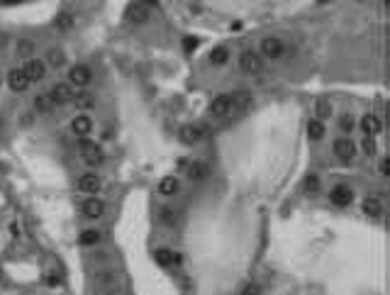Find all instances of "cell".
Masks as SVG:
<instances>
[{
    "mask_svg": "<svg viewBox=\"0 0 390 295\" xmlns=\"http://www.w3.org/2000/svg\"><path fill=\"white\" fill-rule=\"evenodd\" d=\"M78 149H81V156L85 159V164L88 166H98V164H103V149H100V144L98 141H90V139H81L78 141Z\"/></svg>",
    "mask_w": 390,
    "mask_h": 295,
    "instance_id": "6da1fadb",
    "label": "cell"
},
{
    "mask_svg": "<svg viewBox=\"0 0 390 295\" xmlns=\"http://www.w3.org/2000/svg\"><path fill=\"white\" fill-rule=\"evenodd\" d=\"M239 66H241L244 73H261L264 71V61H261V57L256 52H244L241 59H239Z\"/></svg>",
    "mask_w": 390,
    "mask_h": 295,
    "instance_id": "7a4b0ae2",
    "label": "cell"
},
{
    "mask_svg": "<svg viewBox=\"0 0 390 295\" xmlns=\"http://www.w3.org/2000/svg\"><path fill=\"white\" fill-rule=\"evenodd\" d=\"M73 95H76V90H71L69 83H56L54 88L49 90V98H52L54 105H66V103L73 100Z\"/></svg>",
    "mask_w": 390,
    "mask_h": 295,
    "instance_id": "3957f363",
    "label": "cell"
},
{
    "mask_svg": "<svg viewBox=\"0 0 390 295\" xmlns=\"http://www.w3.org/2000/svg\"><path fill=\"white\" fill-rule=\"evenodd\" d=\"M205 125H183L181 132H178V137H181L183 144H195V141H200L205 137Z\"/></svg>",
    "mask_w": 390,
    "mask_h": 295,
    "instance_id": "277c9868",
    "label": "cell"
},
{
    "mask_svg": "<svg viewBox=\"0 0 390 295\" xmlns=\"http://www.w3.org/2000/svg\"><path fill=\"white\" fill-rule=\"evenodd\" d=\"M334 154H336V159H342L344 164H349L356 156V146H354V141L349 139V137H342V139L334 141Z\"/></svg>",
    "mask_w": 390,
    "mask_h": 295,
    "instance_id": "5b68a950",
    "label": "cell"
},
{
    "mask_svg": "<svg viewBox=\"0 0 390 295\" xmlns=\"http://www.w3.org/2000/svg\"><path fill=\"white\" fill-rule=\"evenodd\" d=\"M210 113H212V117H217V120L229 117V113H232V100H229V95H217V98L212 100V105H210Z\"/></svg>",
    "mask_w": 390,
    "mask_h": 295,
    "instance_id": "8992f818",
    "label": "cell"
},
{
    "mask_svg": "<svg viewBox=\"0 0 390 295\" xmlns=\"http://www.w3.org/2000/svg\"><path fill=\"white\" fill-rule=\"evenodd\" d=\"M261 52L268 59H280L283 52H285V46H283V42H280L278 37H266L264 42H261Z\"/></svg>",
    "mask_w": 390,
    "mask_h": 295,
    "instance_id": "52a82bcc",
    "label": "cell"
},
{
    "mask_svg": "<svg viewBox=\"0 0 390 295\" xmlns=\"http://www.w3.org/2000/svg\"><path fill=\"white\" fill-rule=\"evenodd\" d=\"M90 69L88 66H83V64H78V66H71V71H69V78H71V83L76 85V88H83V85H88L90 83Z\"/></svg>",
    "mask_w": 390,
    "mask_h": 295,
    "instance_id": "ba28073f",
    "label": "cell"
},
{
    "mask_svg": "<svg viewBox=\"0 0 390 295\" xmlns=\"http://www.w3.org/2000/svg\"><path fill=\"white\" fill-rule=\"evenodd\" d=\"M229 100H232V110H249L251 103H254L249 88H237L234 95H229Z\"/></svg>",
    "mask_w": 390,
    "mask_h": 295,
    "instance_id": "9c48e42d",
    "label": "cell"
},
{
    "mask_svg": "<svg viewBox=\"0 0 390 295\" xmlns=\"http://www.w3.org/2000/svg\"><path fill=\"white\" fill-rule=\"evenodd\" d=\"M8 83H10V88H13L15 93L27 90V88H29V78H27V73H25V69H13V71H10Z\"/></svg>",
    "mask_w": 390,
    "mask_h": 295,
    "instance_id": "30bf717a",
    "label": "cell"
},
{
    "mask_svg": "<svg viewBox=\"0 0 390 295\" xmlns=\"http://www.w3.org/2000/svg\"><path fill=\"white\" fill-rule=\"evenodd\" d=\"M25 73H27L29 83L42 81L44 76H46V64H44V61H39V59H29L27 66H25Z\"/></svg>",
    "mask_w": 390,
    "mask_h": 295,
    "instance_id": "8fae6325",
    "label": "cell"
},
{
    "mask_svg": "<svg viewBox=\"0 0 390 295\" xmlns=\"http://www.w3.org/2000/svg\"><path fill=\"white\" fill-rule=\"evenodd\" d=\"M71 129H73L76 137H88L93 132V120L88 115H76L73 122H71Z\"/></svg>",
    "mask_w": 390,
    "mask_h": 295,
    "instance_id": "7c38bea8",
    "label": "cell"
},
{
    "mask_svg": "<svg viewBox=\"0 0 390 295\" xmlns=\"http://www.w3.org/2000/svg\"><path fill=\"white\" fill-rule=\"evenodd\" d=\"M361 129L366 132V137H376L383 132V122L378 115H363L361 117Z\"/></svg>",
    "mask_w": 390,
    "mask_h": 295,
    "instance_id": "4fadbf2b",
    "label": "cell"
},
{
    "mask_svg": "<svg viewBox=\"0 0 390 295\" xmlns=\"http://www.w3.org/2000/svg\"><path fill=\"white\" fill-rule=\"evenodd\" d=\"M351 200H354V190L349 185H336L332 190V203L336 208H347V205H351Z\"/></svg>",
    "mask_w": 390,
    "mask_h": 295,
    "instance_id": "5bb4252c",
    "label": "cell"
},
{
    "mask_svg": "<svg viewBox=\"0 0 390 295\" xmlns=\"http://www.w3.org/2000/svg\"><path fill=\"white\" fill-rule=\"evenodd\" d=\"M156 217H159V222H161L164 227H176L178 225V220H181V217H178V210L171 208V205H161L159 212H156Z\"/></svg>",
    "mask_w": 390,
    "mask_h": 295,
    "instance_id": "9a60e30c",
    "label": "cell"
},
{
    "mask_svg": "<svg viewBox=\"0 0 390 295\" xmlns=\"http://www.w3.org/2000/svg\"><path fill=\"white\" fill-rule=\"evenodd\" d=\"M103 212H105V203L103 200H98V198H88L83 203V215L88 220H98V217H103Z\"/></svg>",
    "mask_w": 390,
    "mask_h": 295,
    "instance_id": "2e32d148",
    "label": "cell"
},
{
    "mask_svg": "<svg viewBox=\"0 0 390 295\" xmlns=\"http://www.w3.org/2000/svg\"><path fill=\"white\" fill-rule=\"evenodd\" d=\"M78 190L81 193H98L100 190V178H98L95 173H83L81 178H78Z\"/></svg>",
    "mask_w": 390,
    "mask_h": 295,
    "instance_id": "e0dca14e",
    "label": "cell"
},
{
    "mask_svg": "<svg viewBox=\"0 0 390 295\" xmlns=\"http://www.w3.org/2000/svg\"><path fill=\"white\" fill-rule=\"evenodd\" d=\"M154 259H156L161 266H166V268L178 266V264H181V256H178V254H173V252H168V249H156Z\"/></svg>",
    "mask_w": 390,
    "mask_h": 295,
    "instance_id": "ac0fdd59",
    "label": "cell"
},
{
    "mask_svg": "<svg viewBox=\"0 0 390 295\" xmlns=\"http://www.w3.org/2000/svg\"><path fill=\"white\" fill-rule=\"evenodd\" d=\"M127 20H129V22H147V20H149V10H147V5H129V10H127Z\"/></svg>",
    "mask_w": 390,
    "mask_h": 295,
    "instance_id": "d6986e66",
    "label": "cell"
},
{
    "mask_svg": "<svg viewBox=\"0 0 390 295\" xmlns=\"http://www.w3.org/2000/svg\"><path fill=\"white\" fill-rule=\"evenodd\" d=\"M208 173H210V169H208V164H205V161H195L193 166L188 169L190 181H203V178H208Z\"/></svg>",
    "mask_w": 390,
    "mask_h": 295,
    "instance_id": "ffe728a7",
    "label": "cell"
},
{
    "mask_svg": "<svg viewBox=\"0 0 390 295\" xmlns=\"http://www.w3.org/2000/svg\"><path fill=\"white\" fill-rule=\"evenodd\" d=\"M176 190H178V178H176V176L161 178V183H159V193H161V195H173Z\"/></svg>",
    "mask_w": 390,
    "mask_h": 295,
    "instance_id": "44dd1931",
    "label": "cell"
},
{
    "mask_svg": "<svg viewBox=\"0 0 390 295\" xmlns=\"http://www.w3.org/2000/svg\"><path fill=\"white\" fill-rule=\"evenodd\" d=\"M78 241H81L83 247H98V244H100V232H98V229H83V232L78 234Z\"/></svg>",
    "mask_w": 390,
    "mask_h": 295,
    "instance_id": "7402d4cb",
    "label": "cell"
},
{
    "mask_svg": "<svg viewBox=\"0 0 390 295\" xmlns=\"http://www.w3.org/2000/svg\"><path fill=\"white\" fill-rule=\"evenodd\" d=\"M307 134H310V139H322V137H324V125H322V120H317V117H315V120H310V122H307Z\"/></svg>",
    "mask_w": 390,
    "mask_h": 295,
    "instance_id": "603a6c76",
    "label": "cell"
},
{
    "mask_svg": "<svg viewBox=\"0 0 390 295\" xmlns=\"http://www.w3.org/2000/svg\"><path fill=\"white\" fill-rule=\"evenodd\" d=\"M363 212H366L368 217H378V215L383 212L380 200H378V198H368V200H363Z\"/></svg>",
    "mask_w": 390,
    "mask_h": 295,
    "instance_id": "cb8c5ba5",
    "label": "cell"
},
{
    "mask_svg": "<svg viewBox=\"0 0 390 295\" xmlns=\"http://www.w3.org/2000/svg\"><path fill=\"white\" fill-rule=\"evenodd\" d=\"M210 61H212L215 66H224V64L229 61V49H227V46H217V49L210 54Z\"/></svg>",
    "mask_w": 390,
    "mask_h": 295,
    "instance_id": "d4e9b609",
    "label": "cell"
},
{
    "mask_svg": "<svg viewBox=\"0 0 390 295\" xmlns=\"http://www.w3.org/2000/svg\"><path fill=\"white\" fill-rule=\"evenodd\" d=\"M34 108H37L39 113H52L54 103L49 98V93H46V95H37V98H34Z\"/></svg>",
    "mask_w": 390,
    "mask_h": 295,
    "instance_id": "484cf974",
    "label": "cell"
},
{
    "mask_svg": "<svg viewBox=\"0 0 390 295\" xmlns=\"http://www.w3.org/2000/svg\"><path fill=\"white\" fill-rule=\"evenodd\" d=\"M32 52H34V44L29 42V39H20L17 42V57L20 59H29Z\"/></svg>",
    "mask_w": 390,
    "mask_h": 295,
    "instance_id": "4316f807",
    "label": "cell"
},
{
    "mask_svg": "<svg viewBox=\"0 0 390 295\" xmlns=\"http://www.w3.org/2000/svg\"><path fill=\"white\" fill-rule=\"evenodd\" d=\"M73 100H76V108H78V110H88V108L93 105V98H90L85 90H78V95H73Z\"/></svg>",
    "mask_w": 390,
    "mask_h": 295,
    "instance_id": "83f0119b",
    "label": "cell"
},
{
    "mask_svg": "<svg viewBox=\"0 0 390 295\" xmlns=\"http://www.w3.org/2000/svg\"><path fill=\"white\" fill-rule=\"evenodd\" d=\"M354 127H356L354 115H342V120H339V129H342L344 134H351V132H354Z\"/></svg>",
    "mask_w": 390,
    "mask_h": 295,
    "instance_id": "f1b7e54d",
    "label": "cell"
},
{
    "mask_svg": "<svg viewBox=\"0 0 390 295\" xmlns=\"http://www.w3.org/2000/svg\"><path fill=\"white\" fill-rule=\"evenodd\" d=\"M332 115V105H329V100L320 98L317 100V120H324V117H329Z\"/></svg>",
    "mask_w": 390,
    "mask_h": 295,
    "instance_id": "f546056e",
    "label": "cell"
},
{
    "mask_svg": "<svg viewBox=\"0 0 390 295\" xmlns=\"http://www.w3.org/2000/svg\"><path fill=\"white\" fill-rule=\"evenodd\" d=\"M361 146H363V154H366V156H376L378 144H376V139H373V137H366V139L361 141Z\"/></svg>",
    "mask_w": 390,
    "mask_h": 295,
    "instance_id": "4dcf8cb0",
    "label": "cell"
},
{
    "mask_svg": "<svg viewBox=\"0 0 390 295\" xmlns=\"http://www.w3.org/2000/svg\"><path fill=\"white\" fill-rule=\"evenodd\" d=\"M64 61H66V59H64V54H61L59 49H52V52H49V64H52V66H64Z\"/></svg>",
    "mask_w": 390,
    "mask_h": 295,
    "instance_id": "1f68e13d",
    "label": "cell"
},
{
    "mask_svg": "<svg viewBox=\"0 0 390 295\" xmlns=\"http://www.w3.org/2000/svg\"><path fill=\"white\" fill-rule=\"evenodd\" d=\"M305 185H307V190H312V193H315V190H320V176H317V173H310V176H307V181H305Z\"/></svg>",
    "mask_w": 390,
    "mask_h": 295,
    "instance_id": "d6a6232c",
    "label": "cell"
},
{
    "mask_svg": "<svg viewBox=\"0 0 390 295\" xmlns=\"http://www.w3.org/2000/svg\"><path fill=\"white\" fill-rule=\"evenodd\" d=\"M56 27L59 29H69L71 27V15L69 13H61L56 17Z\"/></svg>",
    "mask_w": 390,
    "mask_h": 295,
    "instance_id": "836d02e7",
    "label": "cell"
},
{
    "mask_svg": "<svg viewBox=\"0 0 390 295\" xmlns=\"http://www.w3.org/2000/svg\"><path fill=\"white\" fill-rule=\"evenodd\" d=\"M198 44H200V42H198L195 37H185V39H183V49L190 54V52H195V49H198Z\"/></svg>",
    "mask_w": 390,
    "mask_h": 295,
    "instance_id": "e575fe53",
    "label": "cell"
},
{
    "mask_svg": "<svg viewBox=\"0 0 390 295\" xmlns=\"http://www.w3.org/2000/svg\"><path fill=\"white\" fill-rule=\"evenodd\" d=\"M259 293H261V288H259L256 283H251V285H247V288H244V295H259Z\"/></svg>",
    "mask_w": 390,
    "mask_h": 295,
    "instance_id": "d590c367",
    "label": "cell"
},
{
    "mask_svg": "<svg viewBox=\"0 0 390 295\" xmlns=\"http://www.w3.org/2000/svg\"><path fill=\"white\" fill-rule=\"evenodd\" d=\"M378 171H380V176H388V159H380V166H378Z\"/></svg>",
    "mask_w": 390,
    "mask_h": 295,
    "instance_id": "8d00e7d4",
    "label": "cell"
},
{
    "mask_svg": "<svg viewBox=\"0 0 390 295\" xmlns=\"http://www.w3.org/2000/svg\"><path fill=\"white\" fill-rule=\"evenodd\" d=\"M141 3H144V5H152V8L154 5H159V0H141Z\"/></svg>",
    "mask_w": 390,
    "mask_h": 295,
    "instance_id": "74e56055",
    "label": "cell"
},
{
    "mask_svg": "<svg viewBox=\"0 0 390 295\" xmlns=\"http://www.w3.org/2000/svg\"><path fill=\"white\" fill-rule=\"evenodd\" d=\"M5 42H8V39H5V34H0V46H5Z\"/></svg>",
    "mask_w": 390,
    "mask_h": 295,
    "instance_id": "f35d334b",
    "label": "cell"
},
{
    "mask_svg": "<svg viewBox=\"0 0 390 295\" xmlns=\"http://www.w3.org/2000/svg\"><path fill=\"white\" fill-rule=\"evenodd\" d=\"M108 295H117V293H108Z\"/></svg>",
    "mask_w": 390,
    "mask_h": 295,
    "instance_id": "ab89813d",
    "label": "cell"
},
{
    "mask_svg": "<svg viewBox=\"0 0 390 295\" xmlns=\"http://www.w3.org/2000/svg\"><path fill=\"white\" fill-rule=\"evenodd\" d=\"M0 3H3V0H0Z\"/></svg>",
    "mask_w": 390,
    "mask_h": 295,
    "instance_id": "60d3db41",
    "label": "cell"
}]
</instances>
